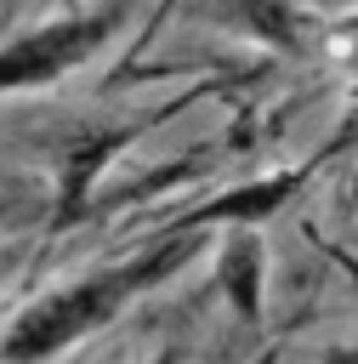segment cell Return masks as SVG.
Masks as SVG:
<instances>
[{
	"label": "cell",
	"mask_w": 358,
	"mask_h": 364,
	"mask_svg": "<svg viewBox=\"0 0 358 364\" xmlns=\"http://www.w3.org/2000/svg\"><path fill=\"white\" fill-rule=\"evenodd\" d=\"M199 239H205V228H188V222H182V233H170L165 245H153V250H142V256H131V262H119V267H102V273H91V279L68 284V290H51L45 301H34V307L6 330L0 358H11V364H40V358H51L57 347L102 330V324H108L114 313H125L142 290L165 284L182 262H193Z\"/></svg>",
	"instance_id": "6da1fadb"
},
{
	"label": "cell",
	"mask_w": 358,
	"mask_h": 364,
	"mask_svg": "<svg viewBox=\"0 0 358 364\" xmlns=\"http://www.w3.org/2000/svg\"><path fill=\"white\" fill-rule=\"evenodd\" d=\"M119 23V11H97V17H68V23H45L23 40H11L0 51V91H23V85H45L63 68H74L80 57H91L102 46V34Z\"/></svg>",
	"instance_id": "7a4b0ae2"
},
{
	"label": "cell",
	"mask_w": 358,
	"mask_h": 364,
	"mask_svg": "<svg viewBox=\"0 0 358 364\" xmlns=\"http://www.w3.org/2000/svg\"><path fill=\"white\" fill-rule=\"evenodd\" d=\"M222 279H227L239 313H256L261 307V245H256V233H239L233 239V250L222 262Z\"/></svg>",
	"instance_id": "3957f363"
},
{
	"label": "cell",
	"mask_w": 358,
	"mask_h": 364,
	"mask_svg": "<svg viewBox=\"0 0 358 364\" xmlns=\"http://www.w3.org/2000/svg\"><path fill=\"white\" fill-rule=\"evenodd\" d=\"M244 23L261 28L267 40H295V17L284 0H244Z\"/></svg>",
	"instance_id": "277c9868"
},
{
	"label": "cell",
	"mask_w": 358,
	"mask_h": 364,
	"mask_svg": "<svg viewBox=\"0 0 358 364\" xmlns=\"http://www.w3.org/2000/svg\"><path fill=\"white\" fill-rule=\"evenodd\" d=\"M153 364H176V358H170V353H165V358H153Z\"/></svg>",
	"instance_id": "5b68a950"
}]
</instances>
